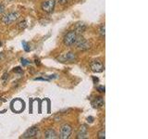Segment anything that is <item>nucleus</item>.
<instances>
[{
	"label": "nucleus",
	"mask_w": 148,
	"mask_h": 139,
	"mask_svg": "<svg viewBox=\"0 0 148 139\" xmlns=\"http://www.w3.org/2000/svg\"><path fill=\"white\" fill-rule=\"evenodd\" d=\"M45 138H48V139L57 138V133H56L54 130L49 129V130H47V131L45 133Z\"/></svg>",
	"instance_id": "obj_12"
},
{
	"label": "nucleus",
	"mask_w": 148,
	"mask_h": 139,
	"mask_svg": "<svg viewBox=\"0 0 148 139\" xmlns=\"http://www.w3.org/2000/svg\"><path fill=\"white\" fill-rule=\"evenodd\" d=\"M3 58V54L2 53H0V59H1Z\"/></svg>",
	"instance_id": "obj_23"
},
{
	"label": "nucleus",
	"mask_w": 148,
	"mask_h": 139,
	"mask_svg": "<svg viewBox=\"0 0 148 139\" xmlns=\"http://www.w3.org/2000/svg\"><path fill=\"white\" fill-rule=\"evenodd\" d=\"M69 0H58V2L59 4H61V5H65V4H67L68 3Z\"/></svg>",
	"instance_id": "obj_19"
},
{
	"label": "nucleus",
	"mask_w": 148,
	"mask_h": 139,
	"mask_svg": "<svg viewBox=\"0 0 148 139\" xmlns=\"http://www.w3.org/2000/svg\"><path fill=\"white\" fill-rule=\"evenodd\" d=\"M100 34L102 36L105 37V25H102L101 28H100Z\"/></svg>",
	"instance_id": "obj_15"
},
{
	"label": "nucleus",
	"mask_w": 148,
	"mask_h": 139,
	"mask_svg": "<svg viewBox=\"0 0 148 139\" xmlns=\"http://www.w3.org/2000/svg\"><path fill=\"white\" fill-rule=\"evenodd\" d=\"M4 10H5V8H4V6H3L2 4H0V13L4 12Z\"/></svg>",
	"instance_id": "obj_21"
},
{
	"label": "nucleus",
	"mask_w": 148,
	"mask_h": 139,
	"mask_svg": "<svg viewBox=\"0 0 148 139\" xmlns=\"http://www.w3.org/2000/svg\"><path fill=\"white\" fill-rule=\"evenodd\" d=\"M21 63H22L23 66H26V65L30 64V61H28V60L25 58H21Z\"/></svg>",
	"instance_id": "obj_16"
},
{
	"label": "nucleus",
	"mask_w": 148,
	"mask_h": 139,
	"mask_svg": "<svg viewBox=\"0 0 148 139\" xmlns=\"http://www.w3.org/2000/svg\"><path fill=\"white\" fill-rule=\"evenodd\" d=\"M105 134H106V133H105V131H104V130H102V131H100L99 133H98V137L99 138H106V136H105Z\"/></svg>",
	"instance_id": "obj_14"
},
{
	"label": "nucleus",
	"mask_w": 148,
	"mask_h": 139,
	"mask_svg": "<svg viewBox=\"0 0 148 139\" xmlns=\"http://www.w3.org/2000/svg\"><path fill=\"white\" fill-rule=\"evenodd\" d=\"M55 5H56L55 0H46V1H45L43 4H42V9L45 12L50 13L53 11Z\"/></svg>",
	"instance_id": "obj_7"
},
{
	"label": "nucleus",
	"mask_w": 148,
	"mask_h": 139,
	"mask_svg": "<svg viewBox=\"0 0 148 139\" xmlns=\"http://www.w3.org/2000/svg\"><path fill=\"white\" fill-rule=\"evenodd\" d=\"M38 133V129L36 127H32L30 128L28 131H26L24 133V134L22 136L23 138H31V137H34L36 136V133Z\"/></svg>",
	"instance_id": "obj_10"
},
{
	"label": "nucleus",
	"mask_w": 148,
	"mask_h": 139,
	"mask_svg": "<svg viewBox=\"0 0 148 139\" xmlns=\"http://www.w3.org/2000/svg\"><path fill=\"white\" fill-rule=\"evenodd\" d=\"M90 67L94 72H102L104 71V65L100 60H92L90 64Z\"/></svg>",
	"instance_id": "obj_6"
},
{
	"label": "nucleus",
	"mask_w": 148,
	"mask_h": 139,
	"mask_svg": "<svg viewBox=\"0 0 148 139\" xmlns=\"http://www.w3.org/2000/svg\"><path fill=\"white\" fill-rule=\"evenodd\" d=\"M87 120H88V122H92V120H94V118H92V117H89V118H88Z\"/></svg>",
	"instance_id": "obj_22"
},
{
	"label": "nucleus",
	"mask_w": 148,
	"mask_h": 139,
	"mask_svg": "<svg viewBox=\"0 0 148 139\" xmlns=\"http://www.w3.org/2000/svg\"><path fill=\"white\" fill-rule=\"evenodd\" d=\"M76 59H77V56L72 52L64 53L58 58V60L61 62H74Z\"/></svg>",
	"instance_id": "obj_2"
},
{
	"label": "nucleus",
	"mask_w": 148,
	"mask_h": 139,
	"mask_svg": "<svg viewBox=\"0 0 148 139\" xmlns=\"http://www.w3.org/2000/svg\"><path fill=\"white\" fill-rule=\"evenodd\" d=\"M22 46H23V48H24V50L26 51V52H29V51L31 50L30 47H29V45H28V44L26 43L25 41H22Z\"/></svg>",
	"instance_id": "obj_13"
},
{
	"label": "nucleus",
	"mask_w": 148,
	"mask_h": 139,
	"mask_svg": "<svg viewBox=\"0 0 148 139\" xmlns=\"http://www.w3.org/2000/svg\"><path fill=\"white\" fill-rule=\"evenodd\" d=\"M72 132V128L69 124H64L61 127V130H60V138L62 139H67L71 136Z\"/></svg>",
	"instance_id": "obj_4"
},
{
	"label": "nucleus",
	"mask_w": 148,
	"mask_h": 139,
	"mask_svg": "<svg viewBox=\"0 0 148 139\" xmlns=\"http://www.w3.org/2000/svg\"><path fill=\"white\" fill-rule=\"evenodd\" d=\"M79 139H84L87 137V127L86 125H82L79 129V133H78V136Z\"/></svg>",
	"instance_id": "obj_11"
},
{
	"label": "nucleus",
	"mask_w": 148,
	"mask_h": 139,
	"mask_svg": "<svg viewBox=\"0 0 148 139\" xmlns=\"http://www.w3.org/2000/svg\"><path fill=\"white\" fill-rule=\"evenodd\" d=\"M76 45H77V48L80 50H86L90 48V43L88 42L86 39H84L83 37H78L76 39Z\"/></svg>",
	"instance_id": "obj_3"
},
{
	"label": "nucleus",
	"mask_w": 148,
	"mask_h": 139,
	"mask_svg": "<svg viewBox=\"0 0 148 139\" xmlns=\"http://www.w3.org/2000/svg\"><path fill=\"white\" fill-rule=\"evenodd\" d=\"M18 18V14L17 12H11V13H8V15L4 16L2 18V21L5 24H10V23L15 21Z\"/></svg>",
	"instance_id": "obj_5"
},
{
	"label": "nucleus",
	"mask_w": 148,
	"mask_h": 139,
	"mask_svg": "<svg viewBox=\"0 0 148 139\" xmlns=\"http://www.w3.org/2000/svg\"><path fill=\"white\" fill-rule=\"evenodd\" d=\"M14 72H20V73H22V70H21L20 67H17V68H15V70H14Z\"/></svg>",
	"instance_id": "obj_18"
},
{
	"label": "nucleus",
	"mask_w": 148,
	"mask_h": 139,
	"mask_svg": "<svg viewBox=\"0 0 148 139\" xmlns=\"http://www.w3.org/2000/svg\"><path fill=\"white\" fill-rule=\"evenodd\" d=\"M92 105L94 108L95 109H99V108H102L104 105H105V101L103 99V97L101 96H98V97H95V98L92 100Z\"/></svg>",
	"instance_id": "obj_9"
},
{
	"label": "nucleus",
	"mask_w": 148,
	"mask_h": 139,
	"mask_svg": "<svg viewBox=\"0 0 148 139\" xmlns=\"http://www.w3.org/2000/svg\"><path fill=\"white\" fill-rule=\"evenodd\" d=\"M76 39H77L76 32L71 31V32H69L68 34L64 36V44L66 45H68V46H71V45L75 44Z\"/></svg>",
	"instance_id": "obj_1"
},
{
	"label": "nucleus",
	"mask_w": 148,
	"mask_h": 139,
	"mask_svg": "<svg viewBox=\"0 0 148 139\" xmlns=\"http://www.w3.org/2000/svg\"><path fill=\"white\" fill-rule=\"evenodd\" d=\"M105 86H103V85H101V86H98L97 87V90H98L99 92H101V93H105Z\"/></svg>",
	"instance_id": "obj_17"
},
{
	"label": "nucleus",
	"mask_w": 148,
	"mask_h": 139,
	"mask_svg": "<svg viewBox=\"0 0 148 139\" xmlns=\"http://www.w3.org/2000/svg\"><path fill=\"white\" fill-rule=\"evenodd\" d=\"M12 109L16 112H21L24 109V102L21 101V99H16L12 102Z\"/></svg>",
	"instance_id": "obj_8"
},
{
	"label": "nucleus",
	"mask_w": 148,
	"mask_h": 139,
	"mask_svg": "<svg viewBox=\"0 0 148 139\" xmlns=\"http://www.w3.org/2000/svg\"><path fill=\"white\" fill-rule=\"evenodd\" d=\"M20 26H21V28L22 27V28H25L26 27V21H21V23H20Z\"/></svg>",
	"instance_id": "obj_20"
}]
</instances>
